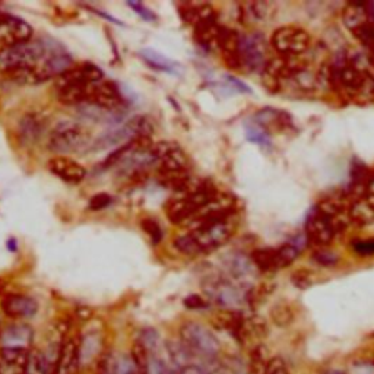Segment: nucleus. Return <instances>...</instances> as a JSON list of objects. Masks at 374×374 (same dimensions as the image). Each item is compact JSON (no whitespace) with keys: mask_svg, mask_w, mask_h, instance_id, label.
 Here are the masks:
<instances>
[{"mask_svg":"<svg viewBox=\"0 0 374 374\" xmlns=\"http://www.w3.org/2000/svg\"><path fill=\"white\" fill-rule=\"evenodd\" d=\"M48 50H50V40L31 39L21 44H16L11 48L0 51V69H2L4 72L29 69V70H37L40 75V67L48 55Z\"/></svg>","mask_w":374,"mask_h":374,"instance_id":"1","label":"nucleus"},{"mask_svg":"<svg viewBox=\"0 0 374 374\" xmlns=\"http://www.w3.org/2000/svg\"><path fill=\"white\" fill-rule=\"evenodd\" d=\"M91 144V135L81 123L74 120H65L58 123L51 131L48 147L58 154L81 152Z\"/></svg>","mask_w":374,"mask_h":374,"instance_id":"2","label":"nucleus"},{"mask_svg":"<svg viewBox=\"0 0 374 374\" xmlns=\"http://www.w3.org/2000/svg\"><path fill=\"white\" fill-rule=\"evenodd\" d=\"M236 231V222L233 217L213 222L201 228H196L189 231V237L193 243L194 255L208 253L215 251V248L224 246L231 237H233Z\"/></svg>","mask_w":374,"mask_h":374,"instance_id":"3","label":"nucleus"},{"mask_svg":"<svg viewBox=\"0 0 374 374\" xmlns=\"http://www.w3.org/2000/svg\"><path fill=\"white\" fill-rule=\"evenodd\" d=\"M152 123L148 117L138 116L128 123H124L123 126L107 131L98 139L93 142V151H104L113 147H119L120 144H129L131 140L136 138H149L152 133Z\"/></svg>","mask_w":374,"mask_h":374,"instance_id":"4","label":"nucleus"},{"mask_svg":"<svg viewBox=\"0 0 374 374\" xmlns=\"http://www.w3.org/2000/svg\"><path fill=\"white\" fill-rule=\"evenodd\" d=\"M239 56L241 69H246L247 72L252 74H263L266 65L271 59L269 46L260 34L240 35Z\"/></svg>","mask_w":374,"mask_h":374,"instance_id":"5","label":"nucleus"},{"mask_svg":"<svg viewBox=\"0 0 374 374\" xmlns=\"http://www.w3.org/2000/svg\"><path fill=\"white\" fill-rule=\"evenodd\" d=\"M271 44L279 56H305L312 47V35L301 27H281L274 31Z\"/></svg>","mask_w":374,"mask_h":374,"instance_id":"6","label":"nucleus"},{"mask_svg":"<svg viewBox=\"0 0 374 374\" xmlns=\"http://www.w3.org/2000/svg\"><path fill=\"white\" fill-rule=\"evenodd\" d=\"M182 344L193 354L212 359L220 352V342L217 336L208 328L199 323H186L180 329Z\"/></svg>","mask_w":374,"mask_h":374,"instance_id":"7","label":"nucleus"},{"mask_svg":"<svg viewBox=\"0 0 374 374\" xmlns=\"http://www.w3.org/2000/svg\"><path fill=\"white\" fill-rule=\"evenodd\" d=\"M151 154L158 170L166 171H189L190 159L183 148L173 140H161L152 144Z\"/></svg>","mask_w":374,"mask_h":374,"instance_id":"8","label":"nucleus"},{"mask_svg":"<svg viewBox=\"0 0 374 374\" xmlns=\"http://www.w3.org/2000/svg\"><path fill=\"white\" fill-rule=\"evenodd\" d=\"M306 237L316 248L328 247L338 236L330 218L317 206L309 213L306 221Z\"/></svg>","mask_w":374,"mask_h":374,"instance_id":"9","label":"nucleus"},{"mask_svg":"<svg viewBox=\"0 0 374 374\" xmlns=\"http://www.w3.org/2000/svg\"><path fill=\"white\" fill-rule=\"evenodd\" d=\"M85 104H95L102 109L120 113L126 102H124V97L114 82L102 79L88 86V98Z\"/></svg>","mask_w":374,"mask_h":374,"instance_id":"10","label":"nucleus"},{"mask_svg":"<svg viewBox=\"0 0 374 374\" xmlns=\"http://www.w3.org/2000/svg\"><path fill=\"white\" fill-rule=\"evenodd\" d=\"M32 28L24 20L9 13L0 16V51L31 40Z\"/></svg>","mask_w":374,"mask_h":374,"instance_id":"11","label":"nucleus"},{"mask_svg":"<svg viewBox=\"0 0 374 374\" xmlns=\"http://www.w3.org/2000/svg\"><path fill=\"white\" fill-rule=\"evenodd\" d=\"M81 361V341L75 336H67L59 347L53 374H76Z\"/></svg>","mask_w":374,"mask_h":374,"instance_id":"12","label":"nucleus"},{"mask_svg":"<svg viewBox=\"0 0 374 374\" xmlns=\"http://www.w3.org/2000/svg\"><path fill=\"white\" fill-rule=\"evenodd\" d=\"M253 124L268 133H285L294 128L293 117L282 110L265 107L253 116Z\"/></svg>","mask_w":374,"mask_h":374,"instance_id":"13","label":"nucleus"},{"mask_svg":"<svg viewBox=\"0 0 374 374\" xmlns=\"http://www.w3.org/2000/svg\"><path fill=\"white\" fill-rule=\"evenodd\" d=\"M208 295L222 307H236L246 300L244 293L227 279H218L211 282L206 287Z\"/></svg>","mask_w":374,"mask_h":374,"instance_id":"14","label":"nucleus"},{"mask_svg":"<svg viewBox=\"0 0 374 374\" xmlns=\"http://www.w3.org/2000/svg\"><path fill=\"white\" fill-rule=\"evenodd\" d=\"M47 166L53 174L67 183H81L86 175V170L78 161L69 156L59 155L51 158Z\"/></svg>","mask_w":374,"mask_h":374,"instance_id":"15","label":"nucleus"},{"mask_svg":"<svg viewBox=\"0 0 374 374\" xmlns=\"http://www.w3.org/2000/svg\"><path fill=\"white\" fill-rule=\"evenodd\" d=\"M29 351L21 347L0 348V374H25Z\"/></svg>","mask_w":374,"mask_h":374,"instance_id":"16","label":"nucleus"},{"mask_svg":"<svg viewBox=\"0 0 374 374\" xmlns=\"http://www.w3.org/2000/svg\"><path fill=\"white\" fill-rule=\"evenodd\" d=\"M342 21L354 34L370 21H374V4L371 2H349L342 11Z\"/></svg>","mask_w":374,"mask_h":374,"instance_id":"17","label":"nucleus"},{"mask_svg":"<svg viewBox=\"0 0 374 374\" xmlns=\"http://www.w3.org/2000/svg\"><path fill=\"white\" fill-rule=\"evenodd\" d=\"M2 310L13 319L32 317L39 310L37 301L22 294H9L2 300Z\"/></svg>","mask_w":374,"mask_h":374,"instance_id":"18","label":"nucleus"},{"mask_svg":"<svg viewBox=\"0 0 374 374\" xmlns=\"http://www.w3.org/2000/svg\"><path fill=\"white\" fill-rule=\"evenodd\" d=\"M196 212H198V208L192 203L187 196L170 199L166 203L167 218L177 225H186L196 215Z\"/></svg>","mask_w":374,"mask_h":374,"instance_id":"19","label":"nucleus"},{"mask_svg":"<svg viewBox=\"0 0 374 374\" xmlns=\"http://www.w3.org/2000/svg\"><path fill=\"white\" fill-rule=\"evenodd\" d=\"M180 15L183 21L192 25L193 28H198L205 24L217 22V12L211 5H183L180 9Z\"/></svg>","mask_w":374,"mask_h":374,"instance_id":"20","label":"nucleus"},{"mask_svg":"<svg viewBox=\"0 0 374 374\" xmlns=\"http://www.w3.org/2000/svg\"><path fill=\"white\" fill-rule=\"evenodd\" d=\"M46 129V119L41 114L29 113L24 116L20 121V138L24 144H35L40 139Z\"/></svg>","mask_w":374,"mask_h":374,"instance_id":"21","label":"nucleus"},{"mask_svg":"<svg viewBox=\"0 0 374 374\" xmlns=\"http://www.w3.org/2000/svg\"><path fill=\"white\" fill-rule=\"evenodd\" d=\"M256 269L262 272H275L278 269H282L283 265L281 260V255L278 247H260L252 252L251 256Z\"/></svg>","mask_w":374,"mask_h":374,"instance_id":"22","label":"nucleus"},{"mask_svg":"<svg viewBox=\"0 0 374 374\" xmlns=\"http://www.w3.org/2000/svg\"><path fill=\"white\" fill-rule=\"evenodd\" d=\"M32 329L27 325L9 326L4 333H0V342L2 347H21L29 348L32 342Z\"/></svg>","mask_w":374,"mask_h":374,"instance_id":"23","label":"nucleus"},{"mask_svg":"<svg viewBox=\"0 0 374 374\" xmlns=\"http://www.w3.org/2000/svg\"><path fill=\"white\" fill-rule=\"evenodd\" d=\"M348 212H349V218L352 224L355 225L366 227L374 222V205L370 203L364 196L352 199L349 203Z\"/></svg>","mask_w":374,"mask_h":374,"instance_id":"24","label":"nucleus"},{"mask_svg":"<svg viewBox=\"0 0 374 374\" xmlns=\"http://www.w3.org/2000/svg\"><path fill=\"white\" fill-rule=\"evenodd\" d=\"M225 266L231 278H234L237 281L251 278L253 275V271L256 269L252 259L246 258L241 253H233L231 256H228L225 260Z\"/></svg>","mask_w":374,"mask_h":374,"instance_id":"25","label":"nucleus"},{"mask_svg":"<svg viewBox=\"0 0 374 374\" xmlns=\"http://www.w3.org/2000/svg\"><path fill=\"white\" fill-rule=\"evenodd\" d=\"M139 56L144 59V62L149 65L152 69L161 70V72L177 74V70H179V63H175L170 58L164 56L163 53L155 51L154 48H142L139 51Z\"/></svg>","mask_w":374,"mask_h":374,"instance_id":"26","label":"nucleus"},{"mask_svg":"<svg viewBox=\"0 0 374 374\" xmlns=\"http://www.w3.org/2000/svg\"><path fill=\"white\" fill-rule=\"evenodd\" d=\"M55 363H51L48 355L40 349H31L25 367V374H53Z\"/></svg>","mask_w":374,"mask_h":374,"instance_id":"27","label":"nucleus"},{"mask_svg":"<svg viewBox=\"0 0 374 374\" xmlns=\"http://www.w3.org/2000/svg\"><path fill=\"white\" fill-rule=\"evenodd\" d=\"M241 11H243V16L246 18L247 21L259 22V21L265 20L266 16H268V13L271 11V5L266 4V2H251V4L243 5Z\"/></svg>","mask_w":374,"mask_h":374,"instance_id":"28","label":"nucleus"},{"mask_svg":"<svg viewBox=\"0 0 374 374\" xmlns=\"http://www.w3.org/2000/svg\"><path fill=\"white\" fill-rule=\"evenodd\" d=\"M271 317L276 326H288L294 320V310L288 302H278L271 312Z\"/></svg>","mask_w":374,"mask_h":374,"instance_id":"29","label":"nucleus"},{"mask_svg":"<svg viewBox=\"0 0 374 374\" xmlns=\"http://www.w3.org/2000/svg\"><path fill=\"white\" fill-rule=\"evenodd\" d=\"M246 136L247 139L252 142V144H256L262 148H271V135L268 132H265L262 128L256 126V124H252L246 129Z\"/></svg>","mask_w":374,"mask_h":374,"instance_id":"30","label":"nucleus"},{"mask_svg":"<svg viewBox=\"0 0 374 374\" xmlns=\"http://www.w3.org/2000/svg\"><path fill=\"white\" fill-rule=\"evenodd\" d=\"M313 260L322 266H333L340 262V256H338L335 252L329 251L328 247L316 248V252L313 253Z\"/></svg>","mask_w":374,"mask_h":374,"instance_id":"31","label":"nucleus"},{"mask_svg":"<svg viewBox=\"0 0 374 374\" xmlns=\"http://www.w3.org/2000/svg\"><path fill=\"white\" fill-rule=\"evenodd\" d=\"M142 228H144L145 233L149 236V239L152 240L154 244H158L163 239V231L161 227H159L158 221H155L154 218H147L142 221Z\"/></svg>","mask_w":374,"mask_h":374,"instance_id":"32","label":"nucleus"},{"mask_svg":"<svg viewBox=\"0 0 374 374\" xmlns=\"http://www.w3.org/2000/svg\"><path fill=\"white\" fill-rule=\"evenodd\" d=\"M291 281L300 290H307L309 287L313 285V275L309 269H297L291 275Z\"/></svg>","mask_w":374,"mask_h":374,"instance_id":"33","label":"nucleus"},{"mask_svg":"<svg viewBox=\"0 0 374 374\" xmlns=\"http://www.w3.org/2000/svg\"><path fill=\"white\" fill-rule=\"evenodd\" d=\"M145 374H168L167 366L161 359L152 357V355H148V361L145 366Z\"/></svg>","mask_w":374,"mask_h":374,"instance_id":"34","label":"nucleus"},{"mask_svg":"<svg viewBox=\"0 0 374 374\" xmlns=\"http://www.w3.org/2000/svg\"><path fill=\"white\" fill-rule=\"evenodd\" d=\"M113 199L110 194L107 193H98L95 196H93V198L90 199V203H88V208H90L91 211H101V209H105L109 205H112Z\"/></svg>","mask_w":374,"mask_h":374,"instance_id":"35","label":"nucleus"},{"mask_svg":"<svg viewBox=\"0 0 374 374\" xmlns=\"http://www.w3.org/2000/svg\"><path fill=\"white\" fill-rule=\"evenodd\" d=\"M352 251L360 256H371L374 255V239L359 240L352 243Z\"/></svg>","mask_w":374,"mask_h":374,"instance_id":"36","label":"nucleus"},{"mask_svg":"<svg viewBox=\"0 0 374 374\" xmlns=\"http://www.w3.org/2000/svg\"><path fill=\"white\" fill-rule=\"evenodd\" d=\"M139 344L149 352L158 344V333L154 329H145L144 332H142V335H140Z\"/></svg>","mask_w":374,"mask_h":374,"instance_id":"37","label":"nucleus"},{"mask_svg":"<svg viewBox=\"0 0 374 374\" xmlns=\"http://www.w3.org/2000/svg\"><path fill=\"white\" fill-rule=\"evenodd\" d=\"M263 374H290V371L282 359H272L266 366Z\"/></svg>","mask_w":374,"mask_h":374,"instance_id":"38","label":"nucleus"},{"mask_svg":"<svg viewBox=\"0 0 374 374\" xmlns=\"http://www.w3.org/2000/svg\"><path fill=\"white\" fill-rule=\"evenodd\" d=\"M128 6L132 8L142 18V20H145V21H155L156 20L155 13L151 9H148L144 4H140V2H128Z\"/></svg>","mask_w":374,"mask_h":374,"instance_id":"39","label":"nucleus"},{"mask_svg":"<svg viewBox=\"0 0 374 374\" xmlns=\"http://www.w3.org/2000/svg\"><path fill=\"white\" fill-rule=\"evenodd\" d=\"M185 306L187 309H192V310H199V309H206L208 307V302L201 295L193 294V295H189L185 300Z\"/></svg>","mask_w":374,"mask_h":374,"instance_id":"40","label":"nucleus"},{"mask_svg":"<svg viewBox=\"0 0 374 374\" xmlns=\"http://www.w3.org/2000/svg\"><path fill=\"white\" fill-rule=\"evenodd\" d=\"M180 374H211L206 368L201 367V366H196V364H189L185 366Z\"/></svg>","mask_w":374,"mask_h":374,"instance_id":"41","label":"nucleus"},{"mask_svg":"<svg viewBox=\"0 0 374 374\" xmlns=\"http://www.w3.org/2000/svg\"><path fill=\"white\" fill-rule=\"evenodd\" d=\"M364 198L374 205V174H371V177L367 182V186H366V193H364Z\"/></svg>","mask_w":374,"mask_h":374,"instance_id":"42","label":"nucleus"},{"mask_svg":"<svg viewBox=\"0 0 374 374\" xmlns=\"http://www.w3.org/2000/svg\"><path fill=\"white\" fill-rule=\"evenodd\" d=\"M8 246H9V248H11L12 252L16 251V244H15V240H13V239H11V240L8 241Z\"/></svg>","mask_w":374,"mask_h":374,"instance_id":"43","label":"nucleus"},{"mask_svg":"<svg viewBox=\"0 0 374 374\" xmlns=\"http://www.w3.org/2000/svg\"><path fill=\"white\" fill-rule=\"evenodd\" d=\"M326 374H347V373H344V371H340V370H330V371H328Z\"/></svg>","mask_w":374,"mask_h":374,"instance_id":"44","label":"nucleus"},{"mask_svg":"<svg viewBox=\"0 0 374 374\" xmlns=\"http://www.w3.org/2000/svg\"><path fill=\"white\" fill-rule=\"evenodd\" d=\"M5 12H2V9H0V16H2Z\"/></svg>","mask_w":374,"mask_h":374,"instance_id":"45","label":"nucleus"}]
</instances>
